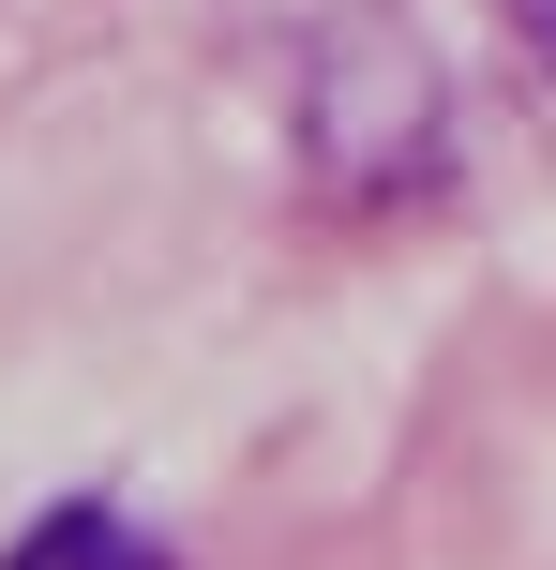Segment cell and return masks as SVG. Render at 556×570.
<instances>
[{"mask_svg":"<svg viewBox=\"0 0 556 570\" xmlns=\"http://www.w3.org/2000/svg\"><path fill=\"white\" fill-rule=\"evenodd\" d=\"M0 570H166V556H150V541H136V525H120V511H106V495H60V511H46V525H30V541H16V556H0Z\"/></svg>","mask_w":556,"mask_h":570,"instance_id":"1","label":"cell"},{"mask_svg":"<svg viewBox=\"0 0 556 570\" xmlns=\"http://www.w3.org/2000/svg\"><path fill=\"white\" fill-rule=\"evenodd\" d=\"M497 16H511V46H527L542 76H556V0H497Z\"/></svg>","mask_w":556,"mask_h":570,"instance_id":"2","label":"cell"}]
</instances>
